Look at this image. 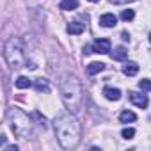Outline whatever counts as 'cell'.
<instances>
[{
    "label": "cell",
    "instance_id": "obj_17",
    "mask_svg": "<svg viewBox=\"0 0 151 151\" xmlns=\"http://www.w3.org/2000/svg\"><path fill=\"white\" fill-rule=\"evenodd\" d=\"M30 117H32V119H37V124H39V126H43V128H46V117H45V116H41L37 110H34Z\"/></svg>",
    "mask_w": 151,
    "mask_h": 151
},
{
    "label": "cell",
    "instance_id": "obj_7",
    "mask_svg": "<svg viewBox=\"0 0 151 151\" xmlns=\"http://www.w3.org/2000/svg\"><path fill=\"white\" fill-rule=\"evenodd\" d=\"M103 94H105V98L110 100V101H117V100H121V91L116 89V87H105V89H103Z\"/></svg>",
    "mask_w": 151,
    "mask_h": 151
},
{
    "label": "cell",
    "instance_id": "obj_1",
    "mask_svg": "<svg viewBox=\"0 0 151 151\" xmlns=\"http://www.w3.org/2000/svg\"><path fill=\"white\" fill-rule=\"evenodd\" d=\"M55 135L64 149H75L80 142V123L73 112H64L55 117Z\"/></svg>",
    "mask_w": 151,
    "mask_h": 151
},
{
    "label": "cell",
    "instance_id": "obj_23",
    "mask_svg": "<svg viewBox=\"0 0 151 151\" xmlns=\"http://www.w3.org/2000/svg\"><path fill=\"white\" fill-rule=\"evenodd\" d=\"M121 36H123V39H124V41H130V34H128V32H123Z\"/></svg>",
    "mask_w": 151,
    "mask_h": 151
},
{
    "label": "cell",
    "instance_id": "obj_25",
    "mask_svg": "<svg viewBox=\"0 0 151 151\" xmlns=\"http://www.w3.org/2000/svg\"><path fill=\"white\" fill-rule=\"evenodd\" d=\"M149 43H151V34H149Z\"/></svg>",
    "mask_w": 151,
    "mask_h": 151
},
{
    "label": "cell",
    "instance_id": "obj_8",
    "mask_svg": "<svg viewBox=\"0 0 151 151\" xmlns=\"http://www.w3.org/2000/svg\"><path fill=\"white\" fill-rule=\"evenodd\" d=\"M137 71H139V64H137V62H133V60L124 62V66H123V73L126 75V77H133V75H137Z\"/></svg>",
    "mask_w": 151,
    "mask_h": 151
},
{
    "label": "cell",
    "instance_id": "obj_5",
    "mask_svg": "<svg viewBox=\"0 0 151 151\" xmlns=\"http://www.w3.org/2000/svg\"><path fill=\"white\" fill-rule=\"evenodd\" d=\"M110 39H96L93 43V53H110Z\"/></svg>",
    "mask_w": 151,
    "mask_h": 151
},
{
    "label": "cell",
    "instance_id": "obj_16",
    "mask_svg": "<svg viewBox=\"0 0 151 151\" xmlns=\"http://www.w3.org/2000/svg\"><path fill=\"white\" fill-rule=\"evenodd\" d=\"M30 86H32V82H30L29 77H18V78H16V87H18V89H27V87H30Z\"/></svg>",
    "mask_w": 151,
    "mask_h": 151
},
{
    "label": "cell",
    "instance_id": "obj_20",
    "mask_svg": "<svg viewBox=\"0 0 151 151\" xmlns=\"http://www.w3.org/2000/svg\"><path fill=\"white\" fill-rule=\"evenodd\" d=\"M121 135H123V139H133L135 130H133V128H124V130L121 132Z\"/></svg>",
    "mask_w": 151,
    "mask_h": 151
},
{
    "label": "cell",
    "instance_id": "obj_12",
    "mask_svg": "<svg viewBox=\"0 0 151 151\" xmlns=\"http://www.w3.org/2000/svg\"><path fill=\"white\" fill-rule=\"evenodd\" d=\"M126 57H128V52H126L124 46H117V48L112 52V59H114V60H124Z\"/></svg>",
    "mask_w": 151,
    "mask_h": 151
},
{
    "label": "cell",
    "instance_id": "obj_11",
    "mask_svg": "<svg viewBox=\"0 0 151 151\" xmlns=\"http://www.w3.org/2000/svg\"><path fill=\"white\" fill-rule=\"evenodd\" d=\"M69 34H75V36H78V34H82L84 30H86V25L84 23H80V22H73V23H69L68 25V29H66Z\"/></svg>",
    "mask_w": 151,
    "mask_h": 151
},
{
    "label": "cell",
    "instance_id": "obj_3",
    "mask_svg": "<svg viewBox=\"0 0 151 151\" xmlns=\"http://www.w3.org/2000/svg\"><path fill=\"white\" fill-rule=\"evenodd\" d=\"M7 121L13 128V132L22 137V139H30L34 137V126H32V117H29L22 109L11 107L7 110Z\"/></svg>",
    "mask_w": 151,
    "mask_h": 151
},
{
    "label": "cell",
    "instance_id": "obj_15",
    "mask_svg": "<svg viewBox=\"0 0 151 151\" xmlns=\"http://www.w3.org/2000/svg\"><path fill=\"white\" fill-rule=\"evenodd\" d=\"M78 7V0H62L60 2V9L62 11H73Z\"/></svg>",
    "mask_w": 151,
    "mask_h": 151
},
{
    "label": "cell",
    "instance_id": "obj_4",
    "mask_svg": "<svg viewBox=\"0 0 151 151\" xmlns=\"http://www.w3.org/2000/svg\"><path fill=\"white\" fill-rule=\"evenodd\" d=\"M4 57L7 60V64L13 68V69H20L23 68L27 62H25V55H23V45H22V39L20 37H9L6 43H4Z\"/></svg>",
    "mask_w": 151,
    "mask_h": 151
},
{
    "label": "cell",
    "instance_id": "obj_6",
    "mask_svg": "<svg viewBox=\"0 0 151 151\" xmlns=\"http://www.w3.org/2000/svg\"><path fill=\"white\" fill-rule=\"evenodd\" d=\"M130 101L135 105V107H139V109H146L147 107V96L146 94H140V93H130Z\"/></svg>",
    "mask_w": 151,
    "mask_h": 151
},
{
    "label": "cell",
    "instance_id": "obj_22",
    "mask_svg": "<svg viewBox=\"0 0 151 151\" xmlns=\"http://www.w3.org/2000/svg\"><path fill=\"white\" fill-rule=\"evenodd\" d=\"M6 151H18V146H6Z\"/></svg>",
    "mask_w": 151,
    "mask_h": 151
},
{
    "label": "cell",
    "instance_id": "obj_2",
    "mask_svg": "<svg viewBox=\"0 0 151 151\" xmlns=\"http://www.w3.org/2000/svg\"><path fill=\"white\" fill-rule=\"evenodd\" d=\"M59 91H60V98L69 112H73V114L80 112V109H82V86L75 75H71V73L62 75L60 82H59Z\"/></svg>",
    "mask_w": 151,
    "mask_h": 151
},
{
    "label": "cell",
    "instance_id": "obj_19",
    "mask_svg": "<svg viewBox=\"0 0 151 151\" xmlns=\"http://www.w3.org/2000/svg\"><path fill=\"white\" fill-rule=\"evenodd\" d=\"M139 89H142V91H151V80L142 78V80L139 82Z\"/></svg>",
    "mask_w": 151,
    "mask_h": 151
},
{
    "label": "cell",
    "instance_id": "obj_21",
    "mask_svg": "<svg viewBox=\"0 0 151 151\" xmlns=\"http://www.w3.org/2000/svg\"><path fill=\"white\" fill-rule=\"evenodd\" d=\"M130 2H135V0H110V4H130Z\"/></svg>",
    "mask_w": 151,
    "mask_h": 151
},
{
    "label": "cell",
    "instance_id": "obj_14",
    "mask_svg": "<svg viewBox=\"0 0 151 151\" xmlns=\"http://www.w3.org/2000/svg\"><path fill=\"white\" fill-rule=\"evenodd\" d=\"M137 119V116L132 112V110H123L121 114H119V121L121 123H133Z\"/></svg>",
    "mask_w": 151,
    "mask_h": 151
},
{
    "label": "cell",
    "instance_id": "obj_9",
    "mask_svg": "<svg viewBox=\"0 0 151 151\" xmlns=\"http://www.w3.org/2000/svg\"><path fill=\"white\" fill-rule=\"evenodd\" d=\"M100 23L103 25V27H116V23H117V18L112 14V13H107V14H103L101 18H100Z\"/></svg>",
    "mask_w": 151,
    "mask_h": 151
},
{
    "label": "cell",
    "instance_id": "obj_18",
    "mask_svg": "<svg viewBox=\"0 0 151 151\" xmlns=\"http://www.w3.org/2000/svg\"><path fill=\"white\" fill-rule=\"evenodd\" d=\"M133 16H135L133 9H124V11L121 13V20H123V22H132V20H133Z\"/></svg>",
    "mask_w": 151,
    "mask_h": 151
},
{
    "label": "cell",
    "instance_id": "obj_10",
    "mask_svg": "<svg viewBox=\"0 0 151 151\" xmlns=\"http://www.w3.org/2000/svg\"><path fill=\"white\" fill-rule=\"evenodd\" d=\"M34 87L37 93H50V84L46 78H36L34 80Z\"/></svg>",
    "mask_w": 151,
    "mask_h": 151
},
{
    "label": "cell",
    "instance_id": "obj_13",
    "mask_svg": "<svg viewBox=\"0 0 151 151\" xmlns=\"http://www.w3.org/2000/svg\"><path fill=\"white\" fill-rule=\"evenodd\" d=\"M105 69V64L103 62H91L87 66V73L89 75H96V73H101Z\"/></svg>",
    "mask_w": 151,
    "mask_h": 151
},
{
    "label": "cell",
    "instance_id": "obj_24",
    "mask_svg": "<svg viewBox=\"0 0 151 151\" xmlns=\"http://www.w3.org/2000/svg\"><path fill=\"white\" fill-rule=\"evenodd\" d=\"M89 2H100V0H89Z\"/></svg>",
    "mask_w": 151,
    "mask_h": 151
}]
</instances>
